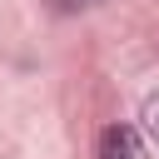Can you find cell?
<instances>
[{
	"instance_id": "3",
	"label": "cell",
	"mask_w": 159,
	"mask_h": 159,
	"mask_svg": "<svg viewBox=\"0 0 159 159\" xmlns=\"http://www.w3.org/2000/svg\"><path fill=\"white\" fill-rule=\"evenodd\" d=\"M84 5H99V0H55V10H84Z\"/></svg>"
},
{
	"instance_id": "1",
	"label": "cell",
	"mask_w": 159,
	"mask_h": 159,
	"mask_svg": "<svg viewBox=\"0 0 159 159\" xmlns=\"http://www.w3.org/2000/svg\"><path fill=\"white\" fill-rule=\"evenodd\" d=\"M99 159H149V149L129 124H109L99 134Z\"/></svg>"
},
{
	"instance_id": "2",
	"label": "cell",
	"mask_w": 159,
	"mask_h": 159,
	"mask_svg": "<svg viewBox=\"0 0 159 159\" xmlns=\"http://www.w3.org/2000/svg\"><path fill=\"white\" fill-rule=\"evenodd\" d=\"M144 124H149V134L159 139V89H154V94L144 99Z\"/></svg>"
}]
</instances>
